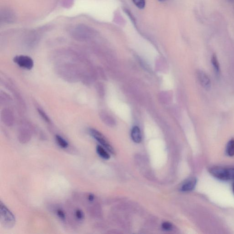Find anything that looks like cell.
I'll list each match as a JSON object with an SVG mask.
<instances>
[{
    "mask_svg": "<svg viewBox=\"0 0 234 234\" xmlns=\"http://www.w3.org/2000/svg\"><path fill=\"white\" fill-rule=\"evenodd\" d=\"M209 171L214 177L221 181L234 179V167L215 166L210 168Z\"/></svg>",
    "mask_w": 234,
    "mask_h": 234,
    "instance_id": "6da1fadb",
    "label": "cell"
},
{
    "mask_svg": "<svg viewBox=\"0 0 234 234\" xmlns=\"http://www.w3.org/2000/svg\"><path fill=\"white\" fill-rule=\"evenodd\" d=\"M0 222L2 225L6 229L12 228L16 223L15 217L2 201L0 204Z\"/></svg>",
    "mask_w": 234,
    "mask_h": 234,
    "instance_id": "7a4b0ae2",
    "label": "cell"
},
{
    "mask_svg": "<svg viewBox=\"0 0 234 234\" xmlns=\"http://www.w3.org/2000/svg\"><path fill=\"white\" fill-rule=\"evenodd\" d=\"M33 128L27 122H22L18 131V139L21 143L25 144L31 139Z\"/></svg>",
    "mask_w": 234,
    "mask_h": 234,
    "instance_id": "3957f363",
    "label": "cell"
},
{
    "mask_svg": "<svg viewBox=\"0 0 234 234\" xmlns=\"http://www.w3.org/2000/svg\"><path fill=\"white\" fill-rule=\"evenodd\" d=\"M89 133L91 136L93 137L97 141H98L102 146L104 147L107 150L112 154H114V151L113 148L110 145L105 137L102 134L94 129H89Z\"/></svg>",
    "mask_w": 234,
    "mask_h": 234,
    "instance_id": "277c9868",
    "label": "cell"
},
{
    "mask_svg": "<svg viewBox=\"0 0 234 234\" xmlns=\"http://www.w3.org/2000/svg\"><path fill=\"white\" fill-rule=\"evenodd\" d=\"M13 61L18 66L25 69H32L34 65L33 60L29 56L27 55L16 56L14 57Z\"/></svg>",
    "mask_w": 234,
    "mask_h": 234,
    "instance_id": "5b68a950",
    "label": "cell"
},
{
    "mask_svg": "<svg viewBox=\"0 0 234 234\" xmlns=\"http://www.w3.org/2000/svg\"><path fill=\"white\" fill-rule=\"evenodd\" d=\"M1 119L4 125L7 126H12L14 124V114L10 109L5 108L2 110L1 112Z\"/></svg>",
    "mask_w": 234,
    "mask_h": 234,
    "instance_id": "8992f818",
    "label": "cell"
},
{
    "mask_svg": "<svg viewBox=\"0 0 234 234\" xmlns=\"http://www.w3.org/2000/svg\"><path fill=\"white\" fill-rule=\"evenodd\" d=\"M197 77L199 83L204 88L207 90L210 89L211 86V81L205 72L201 70L198 71Z\"/></svg>",
    "mask_w": 234,
    "mask_h": 234,
    "instance_id": "52a82bcc",
    "label": "cell"
},
{
    "mask_svg": "<svg viewBox=\"0 0 234 234\" xmlns=\"http://www.w3.org/2000/svg\"><path fill=\"white\" fill-rule=\"evenodd\" d=\"M197 180L195 177H192L188 179L181 186V191L183 192H190L192 191L196 185Z\"/></svg>",
    "mask_w": 234,
    "mask_h": 234,
    "instance_id": "ba28073f",
    "label": "cell"
},
{
    "mask_svg": "<svg viewBox=\"0 0 234 234\" xmlns=\"http://www.w3.org/2000/svg\"><path fill=\"white\" fill-rule=\"evenodd\" d=\"M131 137L134 142L136 143H140L142 140L140 129L137 126H135L131 131Z\"/></svg>",
    "mask_w": 234,
    "mask_h": 234,
    "instance_id": "9c48e42d",
    "label": "cell"
},
{
    "mask_svg": "<svg viewBox=\"0 0 234 234\" xmlns=\"http://www.w3.org/2000/svg\"><path fill=\"white\" fill-rule=\"evenodd\" d=\"M55 139L56 143L61 148L67 149L68 147L69 146L68 142L61 136L60 135H56Z\"/></svg>",
    "mask_w": 234,
    "mask_h": 234,
    "instance_id": "30bf717a",
    "label": "cell"
},
{
    "mask_svg": "<svg viewBox=\"0 0 234 234\" xmlns=\"http://www.w3.org/2000/svg\"><path fill=\"white\" fill-rule=\"evenodd\" d=\"M226 152L229 157L234 156V139H230L226 145Z\"/></svg>",
    "mask_w": 234,
    "mask_h": 234,
    "instance_id": "8fae6325",
    "label": "cell"
},
{
    "mask_svg": "<svg viewBox=\"0 0 234 234\" xmlns=\"http://www.w3.org/2000/svg\"><path fill=\"white\" fill-rule=\"evenodd\" d=\"M96 150L98 155L104 159L108 160L110 157L109 154L104 149V148L102 147L101 146H97Z\"/></svg>",
    "mask_w": 234,
    "mask_h": 234,
    "instance_id": "7c38bea8",
    "label": "cell"
},
{
    "mask_svg": "<svg viewBox=\"0 0 234 234\" xmlns=\"http://www.w3.org/2000/svg\"><path fill=\"white\" fill-rule=\"evenodd\" d=\"M211 63L214 67V69L215 71L217 74H219L220 72V68H219V63L218 60L215 54H213L211 58Z\"/></svg>",
    "mask_w": 234,
    "mask_h": 234,
    "instance_id": "4fadbf2b",
    "label": "cell"
},
{
    "mask_svg": "<svg viewBox=\"0 0 234 234\" xmlns=\"http://www.w3.org/2000/svg\"><path fill=\"white\" fill-rule=\"evenodd\" d=\"M74 215L75 218L78 221H83L85 218V215L83 211L79 208H76L74 211Z\"/></svg>",
    "mask_w": 234,
    "mask_h": 234,
    "instance_id": "5bb4252c",
    "label": "cell"
},
{
    "mask_svg": "<svg viewBox=\"0 0 234 234\" xmlns=\"http://www.w3.org/2000/svg\"><path fill=\"white\" fill-rule=\"evenodd\" d=\"M55 213L57 216L60 220L65 221L66 220V213L63 209L61 208H56L55 210Z\"/></svg>",
    "mask_w": 234,
    "mask_h": 234,
    "instance_id": "9a60e30c",
    "label": "cell"
},
{
    "mask_svg": "<svg viewBox=\"0 0 234 234\" xmlns=\"http://www.w3.org/2000/svg\"><path fill=\"white\" fill-rule=\"evenodd\" d=\"M37 110H38V112H39L40 116L42 117V118L43 120H44V121H45V122H46L48 123H51L50 119V118H49V116H48V115L46 114V112H45L42 109L40 108H37Z\"/></svg>",
    "mask_w": 234,
    "mask_h": 234,
    "instance_id": "2e32d148",
    "label": "cell"
},
{
    "mask_svg": "<svg viewBox=\"0 0 234 234\" xmlns=\"http://www.w3.org/2000/svg\"><path fill=\"white\" fill-rule=\"evenodd\" d=\"M133 3L139 9H143L146 6V0H132Z\"/></svg>",
    "mask_w": 234,
    "mask_h": 234,
    "instance_id": "e0dca14e",
    "label": "cell"
},
{
    "mask_svg": "<svg viewBox=\"0 0 234 234\" xmlns=\"http://www.w3.org/2000/svg\"><path fill=\"white\" fill-rule=\"evenodd\" d=\"M1 103H7L11 101V98L9 96L6 94V93L3 92V93H1Z\"/></svg>",
    "mask_w": 234,
    "mask_h": 234,
    "instance_id": "ac0fdd59",
    "label": "cell"
},
{
    "mask_svg": "<svg viewBox=\"0 0 234 234\" xmlns=\"http://www.w3.org/2000/svg\"><path fill=\"white\" fill-rule=\"evenodd\" d=\"M162 227L164 230L169 231V230H171L173 227H172V225H171V223H169V222H165L162 224Z\"/></svg>",
    "mask_w": 234,
    "mask_h": 234,
    "instance_id": "d6986e66",
    "label": "cell"
},
{
    "mask_svg": "<svg viewBox=\"0 0 234 234\" xmlns=\"http://www.w3.org/2000/svg\"><path fill=\"white\" fill-rule=\"evenodd\" d=\"M232 189H233V193L234 194V182L233 183V185H232Z\"/></svg>",
    "mask_w": 234,
    "mask_h": 234,
    "instance_id": "ffe728a7",
    "label": "cell"
},
{
    "mask_svg": "<svg viewBox=\"0 0 234 234\" xmlns=\"http://www.w3.org/2000/svg\"><path fill=\"white\" fill-rule=\"evenodd\" d=\"M165 0H159V1L161 2H164Z\"/></svg>",
    "mask_w": 234,
    "mask_h": 234,
    "instance_id": "44dd1931",
    "label": "cell"
}]
</instances>
